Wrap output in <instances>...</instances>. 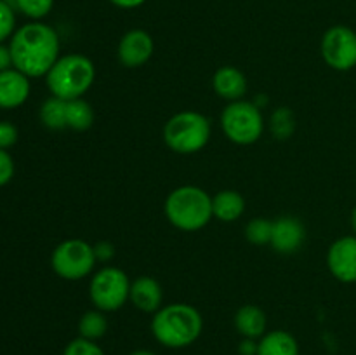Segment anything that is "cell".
I'll return each instance as SVG.
<instances>
[{
    "label": "cell",
    "instance_id": "cell-9",
    "mask_svg": "<svg viewBox=\"0 0 356 355\" xmlns=\"http://www.w3.org/2000/svg\"><path fill=\"white\" fill-rule=\"evenodd\" d=\"M323 61L337 72H348L356 66V31L344 24L330 26L320 44Z\"/></svg>",
    "mask_w": 356,
    "mask_h": 355
},
{
    "label": "cell",
    "instance_id": "cell-29",
    "mask_svg": "<svg viewBox=\"0 0 356 355\" xmlns=\"http://www.w3.org/2000/svg\"><path fill=\"white\" fill-rule=\"evenodd\" d=\"M94 253H96L97 261L104 263V261L113 260L115 256V247L111 242H106V240H101V242L94 244Z\"/></svg>",
    "mask_w": 356,
    "mask_h": 355
},
{
    "label": "cell",
    "instance_id": "cell-8",
    "mask_svg": "<svg viewBox=\"0 0 356 355\" xmlns=\"http://www.w3.org/2000/svg\"><path fill=\"white\" fill-rule=\"evenodd\" d=\"M129 294H131V281L122 268L104 267L90 277V303L101 312L120 310L127 303Z\"/></svg>",
    "mask_w": 356,
    "mask_h": 355
},
{
    "label": "cell",
    "instance_id": "cell-10",
    "mask_svg": "<svg viewBox=\"0 0 356 355\" xmlns=\"http://www.w3.org/2000/svg\"><path fill=\"white\" fill-rule=\"evenodd\" d=\"M153 52H155V42L152 35L141 28H134L122 35L117 47L118 61L125 68H139L146 65L152 59Z\"/></svg>",
    "mask_w": 356,
    "mask_h": 355
},
{
    "label": "cell",
    "instance_id": "cell-4",
    "mask_svg": "<svg viewBox=\"0 0 356 355\" xmlns=\"http://www.w3.org/2000/svg\"><path fill=\"white\" fill-rule=\"evenodd\" d=\"M45 79L52 96L72 101L82 97L92 87L96 80V66L87 56L72 52V54L59 56Z\"/></svg>",
    "mask_w": 356,
    "mask_h": 355
},
{
    "label": "cell",
    "instance_id": "cell-28",
    "mask_svg": "<svg viewBox=\"0 0 356 355\" xmlns=\"http://www.w3.org/2000/svg\"><path fill=\"white\" fill-rule=\"evenodd\" d=\"M14 176V160L7 150L0 148V187L9 183Z\"/></svg>",
    "mask_w": 356,
    "mask_h": 355
},
{
    "label": "cell",
    "instance_id": "cell-30",
    "mask_svg": "<svg viewBox=\"0 0 356 355\" xmlns=\"http://www.w3.org/2000/svg\"><path fill=\"white\" fill-rule=\"evenodd\" d=\"M257 348H259V340H250V338H243L238 345L240 355H257Z\"/></svg>",
    "mask_w": 356,
    "mask_h": 355
},
{
    "label": "cell",
    "instance_id": "cell-34",
    "mask_svg": "<svg viewBox=\"0 0 356 355\" xmlns=\"http://www.w3.org/2000/svg\"><path fill=\"white\" fill-rule=\"evenodd\" d=\"M131 355H155V354L149 350H136V352H132Z\"/></svg>",
    "mask_w": 356,
    "mask_h": 355
},
{
    "label": "cell",
    "instance_id": "cell-26",
    "mask_svg": "<svg viewBox=\"0 0 356 355\" xmlns=\"http://www.w3.org/2000/svg\"><path fill=\"white\" fill-rule=\"evenodd\" d=\"M63 355H104V352L96 341H90L79 336L66 345L65 350H63Z\"/></svg>",
    "mask_w": 356,
    "mask_h": 355
},
{
    "label": "cell",
    "instance_id": "cell-19",
    "mask_svg": "<svg viewBox=\"0 0 356 355\" xmlns=\"http://www.w3.org/2000/svg\"><path fill=\"white\" fill-rule=\"evenodd\" d=\"M66 111H68V101L61 100V97L51 96L49 100H45L44 104L40 106L42 124L47 129H52V131H61V129L68 127Z\"/></svg>",
    "mask_w": 356,
    "mask_h": 355
},
{
    "label": "cell",
    "instance_id": "cell-14",
    "mask_svg": "<svg viewBox=\"0 0 356 355\" xmlns=\"http://www.w3.org/2000/svg\"><path fill=\"white\" fill-rule=\"evenodd\" d=\"M132 305L145 313H155L163 306V291L162 285L156 278L149 275L138 277L131 282V294H129Z\"/></svg>",
    "mask_w": 356,
    "mask_h": 355
},
{
    "label": "cell",
    "instance_id": "cell-33",
    "mask_svg": "<svg viewBox=\"0 0 356 355\" xmlns=\"http://www.w3.org/2000/svg\"><path fill=\"white\" fill-rule=\"evenodd\" d=\"M351 228H353V232L356 235V205H355L353 211H351Z\"/></svg>",
    "mask_w": 356,
    "mask_h": 355
},
{
    "label": "cell",
    "instance_id": "cell-11",
    "mask_svg": "<svg viewBox=\"0 0 356 355\" xmlns=\"http://www.w3.org/2000/svg\"><path fill=\"white\" fill-rule=\"evenodd\" d=\"M327 267L334 278L344 284L356 282V235L337 239L327 253Z\"/></svg>",
    "mask_w": 356,
    "mask_h": 355
},
{
    "label": "cell",
    "instance_id": "cell-3",
    "mask_svg": "<svg viewBox=\"0 0 356 355\" xmlns=\"http://www.w3.org/2000/svg\"><path fill=\"white\" fill-rule=\"evenodd\" d=\"M170 225L183 232H198L209 225L212 214V197L200 187L183 184L167 195L163 204Z\"/></svg>",
    "mask_w": 356,
    "mask_h": 355
},
{
    "label": "cell",
    "instance_id": "cell-21",
    "mask_svg": "<svg viewBox=\"0 0 356 355\" xmlns=\"http://www.w3.org/2000/svg\"><path fill=\"white\" fill-rule=\"evenodd\" d=\"M108 319L106 312L94 308L83 313L79 320V336L86 338V340L97 341L108 333Z\"/></svg>",
    "mask_w": 356,
    "mask_h": 355
},
{
    "label": "cell",
    "instance_id": "cell-32",
    "mask_svg": "<svg viewBox=\"0 0 356 355\" xmlns=\"http://www.w3.org/2000/svg\"><path fill=\"white\" fill-rule=\"evenodd\" d=\"M110 2L120 9H136V7H141L146 0H110Z\"/></svg>",
    "mask_w": 356,
    "mask_h": 355
},
{
    "label": "cell",
    "instance_id": "cell-16",
    "mask_svg": "<svg viewBox=\"0 0 356 355\" xmlns=\"http://www.w3.org/2000/svg\"><path fill=\"white\" fill-rule=\"evenodd\" d=\"M245 212V198L236 190H222L212 197V214L222 223H233Z\"/></svg>",
    "mask_w": 356,
    "mask_h": 355
},
{
    "label": "cell",
    "instance_id": "cell-6",
    "mask_svg": "<svg viewBox=\"0 0 356 355\" xmlns=\"http://www.w3.org/2000/svg\"><path fill=\"white\" fill-rule=\"evenodd\" d=\"M221 127L226 138L235 145H254L264 131L261 108L252 101H232L221 113Z\"/></svg>",
    "mask_w": 356,
    "mask_h": 355
},
{
    "label": "cell",
    "instance_id": "cell-2",
    "mask_svg": "<svg viewBox=\"0 0 356 355\" xmlns=\"http://www.w3.org/2000/svg\"><path fill=\"white\" fill-rule=\"evenodd\" d=\"M204 329V319L193 305L169 303L153 313L152 333L167 348H184L193 345Z\"/></svg>",
    "mask_w": 356,
    "mask_h": 355
},
{
    "label": "cell",
    "instance_id": "cell-18",
    "mask_svg": "<svg viewBox=\"0 0 356 355\" xmlns=\"http://www.w3.org/2000/svg\"><path fill=\"white\" fill-rule=\"evenodd\" d=\"M257 355H299L298 340L289 331H270L259 338Z\"/></svg>",
    "mask_w": 356,
    "mask_h": 355
},
{
    "label": "cell",
    "instance_id": "cell-13",
    "mask_svg": "<svg viewBox=\"0 0 356 355\" xmlns=\"http://www.w3.org/2000/svg\"><path fill=\"white\" fill-rule=\"evenodd\" d=\"M31 84L30 77L21 73L19 70L9 68L0 72V108L14 110L26 103L30 96Z\"/></svg>",
    "mask_w": 356,
    "mask_h": 355
},
{
    "label": "cell",
    "instance_id": "cell-17",
    "mask_svg": "<svg viewBox=\"0 0 356 355\" xmlns=\"http://www.w3.org/2000/svg\"><path fill=\"white\" fill-rule=\"evenodd\" d=\"M235 327L243 338L259 340L266 334V313L257 305H243L235 313Z\"/></svg>",
    "mask_w": 356,
    "mask_h": 355
},
{
    "label": "cell",
    "instance_id": "cell-24",
    "mask_svg": "<svg viewBox=\"0 0 356 355\" xmlns=\"http://www.w3.org/2000/svg\"><path fill=\"white\" fill-rule=\"evenodd\" d=\"M16 31V14L7 0H0V44L10 38Z\"/></svg>",
    "mask_w": 356,
    "mask_h": 355
},
{
    "label": "cell",
    "instance_id": "cell-5",
    "mask_svg": "<svg viewBox=\"0 0 356 355\" xmlns=\"http://www.w3.org/2000/svg\"><path fill=\"white\" fill-rule=\"evenodd\" d=\"M211 120L195 110L177 111L163 125V141L179 155H191L204 150L211 141Z\"/></svg>",
    "mask_w": 356,
    "mask_h": 355
},
{
    "label": "cell",
    "instance_id": "cell-1",
    "mask_svg": "<svg viewBox=\"0 0 356 355\" xmlns=\"http://www.w3.org/2000/svg\"><path fill=\"white\" fill-rule=\"evenodd\" d=\"M59 37L56 30L42 21H31L14 31L9 42L13 68L30 79L45 77L59 59Z\"/></svg>",
    "mask_w": 356,
    "mask_h": 355
},
{
    "label": "cell",
    "instance_id": "cell-23",
    "mask_svg": "<svg viewBox=\"0 0 356 355\" xmlns=\"http://www.w3.org/2000/svg\"><path fill=\"white\" fill-rule=\"evenodd\" d=\"M14 6L30 19L40 21L42 17L51 13L54 7V0H14Z\"/></svg>",
    "mask_w": 356,
    "mask_h": 355
},
{
    "label": "cell",
    "instance_id": "cell-7",
    "mask_svg": "<svg viewBox=\"0 0 356 355\" xmlns=\"http://www.w3.org/2000/svg\"><path fill=\"white\" fill-rule=\"evenodd\" d=\"M97 258L94 246L82 239L63 240L56 246L51 256V267L58 277L65 281H82L92 275Z\"/></svg>",
    "mask_w": 356,
    "mask_h": 355
},
{
    "label": "cell",
    "instance_id": "cell-31",
    "mask_svg": "<svg viewBox=\"0 0 356 355\" xmlns=\"http://www.w3.org/2000/svg\"><path fill=\"white\" fill-rule=\"evenodd\" d=\"M10 66H13V58H10L9 45L0 44V72L9 70Z\"/></svg>",
    "mask_w": 356,
    "mask_h": 355
},
{
    "label": "cell",
    "instance_id": "cell-15",
    "mask_svg": "<svg viewBox=\"0 0 356 355\" xmlns=\"http://www.w3.org/2000/svg\"><path fill=\"white\" fill-rule=\"evenodd\" d=\"M247 77L235 66H221L212 77V89L219 97L226 101H240L247 94Z\"/></svg>",
    "mask_w": 356,
    "mask_h": 355
},
{
    "label": "cell",
    "instance_id": "cell-25",
    "mask_svg": "<svg viewBox=\"0 0 356 355\" xmlns=\"http://www.w3.org/2000/svg\"><path fill=\"white\" fill-rule=\"evenodd\" d=\"M271 127H273L275 138H289L294 131V120H292V113L287 108H280L273 113L271 118Z\"/></svg>",
    "mask_w": 356,
    "mask_h": 355
},
{
    "label": "cell",
    "instance_id": "cell-20",
    "mask_svg": "<svg viewBox=\"0 0 356 355\" xmlns=\"http://www.w3.org/2000/svg\"><path fill=\"white\" fill-rule=\"evenodd\" d=\"M94 118H96V115H94V108L90 106L89 101H86L83 97L68 101L66 122H68L70 129L79 132L87 131V129L92 127Z\"/></svg>",
    "mask_w": 356,
    "mask_h": 355
},
{
    "label": "cell",
    "instance_id": "cell-27",
    "mask_svg": "<svg viewBox=\"0 0 356 355\" xmlns=\"http://www.w3.org/2000/svg\"><path fill=\"white\" fill-rule=\"evenodd\" d=\"M17 138H19V134H17L16 125L6 120L0 122V148H10V146L16 145Z\"/></svg>",
    "mask_w": 356,
    "mask_h": 355
},
{
    "label": "cell",
    "instance_id": "cell-12",
    "mask_svg": "<svg viewBox=\"0 0 356 355\" xmlns=\"http://www.w3.org/2000/svg\"><path fill=\"white\" fill-rule=\"evenodd\" d=\"M306 228L294 216H280L273 221L270 246L280 254H292L305 244Z\"/></svg>",
    "mask_w": 356,
    "mask_h": 355
},
{
    "label": "cell",
    "instance_id": "cell-22",
    "mask_svg": "<svg viewBox=\"0 0 356 355\" xmlns=\"http://www.w3.org/2000/svg\"><path fill=\"white\" fill-rule=\"evenodd\" d=\"M273 221L266 218H254L245 226V239L254 246H266L271 242Z\"/></svg>",
    "mask_w": 356,
    "mask_h": 355
}]
</instances>
